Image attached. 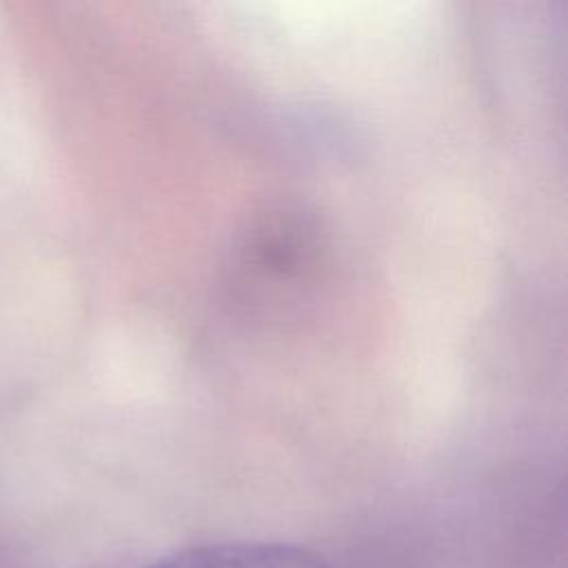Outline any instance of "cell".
Masks as SVG:
<instances>
[{"label": "cell", "instance_id": "6da1fadb", "mask_svg": "<svg viewBox=\"0 0 568 568\" xmlns=\"http://www.w3.org/2000/svg\"><path fill=\"white\" fill-rule=\"evenodd\" d=\"M144 568H328L326 559L284 541H217L173 550Z\"/></svg>", "mask_w": 568, "mask_h": 568}, {"label": "cell", "instance_id": "7a4b0ae2", "mask_svg": "<svg viewBox=\"0 0 568 568\" xmlns=\"http://www.w3.org/2000/svg\"><path fill=\"white\" fill-rule=\"evenodd\" d=\"M317 242L295 215H275L255 231L248 244V266L275 284H291L315 266Z\"/></svg>", "mask_w": 568, "mask_h": 568}]
</instances>
